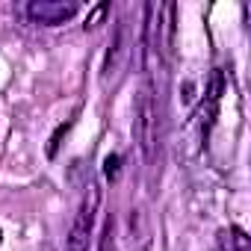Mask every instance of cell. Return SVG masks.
<instances>
[{
  "label": "cell",
  "mask_w": 251,
  "mask_h": 251,
  "mask_svg": "<svg viewBox=\"0 0 251 251\" xmlns=\"http://www.w3.org/2000/svg\"><path fill=\"white\" fill-rule=\"evenodd\" d=\"M133 130H136V142H139V148H142L145 163H151V160H154V151H157V100H154L151 83H145V86L139 89Z\"/></svg>",
  "instance_id": "cell-1"
},
{
  "label": "cell",
  "mask_w": 251,
  "mask_h": 251,
  "mask_svg": "<svg viewBox=\"0 0 251 251\" xmlns=\"http://www.w3.org/2000/svg\"><path fill=\"white\" fill-rule=\"evenodd\" d=\"M100 210V186L98 180H89L86 186V198L77 210V219L71 225V236H68V251H86L89 239H92V227H95V216Z\"/></svg>",
  "instance_id": "cell-2"
},
{
  "label": "cell",
  "mask_w": 251,
  "mask_h": 251,
  "mask_svg": "<svg viewBox=\"0 0 251 251\" xmlns=\"http://www.w3.org/2000/svg\"><path fill=\"white\" fill-rule=\"evenodd\" d=\"M77 12H80L77 0H30L27 3L30 21H36L42 27H59V24L71 21Z\"/></svg>",
  "instance_id": "cell-3"
},
{
  "label": "cell",
  "mask_w": 251,
  "mask_h": 251,
  "mask_svg": "<svg viewBox=\"0 0 251 251\" xmlns=\"http://www.w3.org/2000/svg\"><path fill=\"white\" fill-rule=\"evenodd\" d=\"M127 56H130L127 27L118 21V24H115V33H112V42H109V50H106V59H103V74H100V80H103V83L115 80V77L121 74L124 62H127Z\"/></svg>",
  "instance_id": "cell-4"
},
{
  "label": "cell",
  "mask_w": 251,
  "mask_h": 251,
  "mask_svg": "<svg viewBox=\"0 0 251 251\" xmlns=\"http://www.w3.org/2000/svg\"><path fill=\"white\" fill-rule=\"evenodd\" d=\"M71 124H74V118H68L65 124H59V127L53 130V136H50V142H48V157L53 160L56 154H59V145H62V139L68 136V130H71Z\"/></svg>",
  "instance_id": "cell-5"
},
{
  "label": "cell",
  "mask_w": 251,
  "mask_h": 251,
  "mask_svg": "<svg viewBox=\"0 0 251 251\" xmlns=\"http://www.w3.org/2000/svg\"><path fill=\"white\" fill-rule=\"evenodd\" d=\"M106 15H109V3H98V6L86 15V30H95V27H98Z\"/></svg>",
  "instance_id": "cell-6"
},
{
  "label": "cell",
  "mask_w": 251,
  "mask_h": 251,
  "mask_svg": "<svg viewBox=\"0 0 251 251\" xmlns=\"http://www.w3.org/2000/svg\"><path fill=\"white\" fill-rule=\"evenodd\" d=\"M118 172H121V157H118V154L103 157V175H106L109 180H118Z\"/></svg>",
  "instance_id": "cell-7"
},
{
  "label": "cell",
  "mask_w": 251,
  "mask_h": 251,
  "mask_svg": "<svg viewBox=\"0 0 251 251\" xmlns=\"http://www.w3.org/2000/svg\"><path fill=\"white\" fill-rule=\"evenodd\" d=\"M230 239H233V251H251V242H248L245 230L233 227V230H230Z\"/></svg>",
  "instance_id": "cell-8"
},
{
  "label": "cell",
  "mask_w": 251,
  "mask_h": 251,
  "mask_svg": "<svg viewBox=\"0 0 251 251\" xmlns=\"http://www.w3.org/2000/svg\"><path fill=\"white\" fill-rule=\"evenodd\" d=\"M0 242H3V227H0Z\"/></svg>",
  "instance_id": "cell-9"
}]
</instances>
